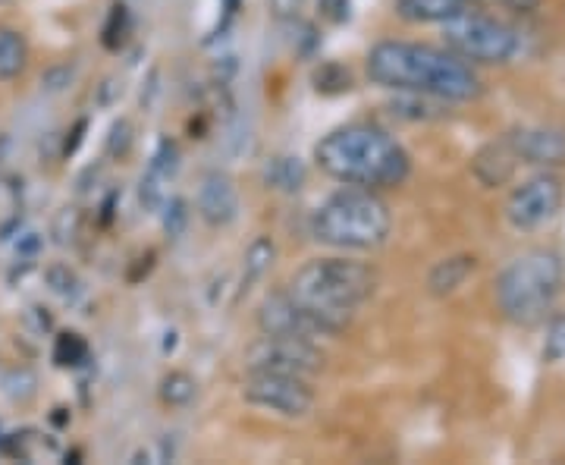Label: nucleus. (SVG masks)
<instances>
[{"label":"nucleus","instance_id":"nucleus-4","mask_svg":"<svg viewBox=\"0 0 565 465\" xmlns=\"http://www.w3.org/2000/svg\"><path fill=\"white\" fill-rule=\"evenodd\" d=\"M393 230L390 205L374 189L346 186L333 192L311 217V236L339 252H371Z\"/></svg>","mask_w":565,"mask_h":465},{"label":"nucleus","instance_id":"nucleus-1","mask_svg":"<svg viewBox=\"0 0 565 465\" xmlns=\"http://www.w3.org/2000/svg\"><path fill=\"white\" fill-rule=\"evenodd\" d=\"M368 76L390 92H415L437 101H474L484 92L474 66L446 48L418 41H380L368 51Z\"/></svg>","mask_w":565,"mask_h":465},{"label":"nucleus","instance_id":"nucleus-32","mask_svg":"<svg viewBox=\"0 0 565 465\" xmlns=\"http://www.w3.org/2000/svg\"><path fill=\"white\" fill-rule=\"evenodd\" d=\"M239 7H242V0H223V16H226V22H230V19L239 13Z\"/></svg>","mask_w":565,"mask_h":465},{"label":"nucleus","instance_id":"nucleus-19","mask_svg":"<svg viewBox=\"0 0 565 465\" xmlns=\"http://www.w3.org/2000/svg\"><path fill=\"white\" fill-rule=\"evenodd\" d=\"M277 258V246L270 236H258L252 246L245 249V258H242V286L239 293H248L258 280H264V274L270 271V264Z\"/></svg>","mask_w":565,"mask_h":465},{"label":"nucleus","instance_id":"nucleus-10","mask_svg":"<svg viewBox=\"0 0 565 465\" xmlns=\"http://www.w3.org/2000/svg\"><path fill=\"white\" fill-rule=\"evenodd\" d=\"M258 330L270 337H299L311 343H318L324 337L318 321H314L286 290L264 296V302L258 305Z\"/></svg>","mask_w":565,"mask_h":465},{"label":"nucleus","instance_id":"nucleus-33","mask_svg":"<svg viewBox=\"0 0 565 465\" xmlns=\"http://www.w3.org/2000/svg\"><path fill=\"white\" fill-rule=\"evenodd\" d=\"M333 4H336V0H321V13H330Z\"/></svg>","mask_w":565,"mask_h":465},{"label":"nucleus","instance_id":"nucleus-12","mask_svg":"<svg viewBox=\"0 0 565 465\" xmlns=\"http://www.w3.org/2000/svg\"><path fill=\"white\" fill-rule=\"evenodd\" d=\"M195 208H198V217L214 230H223V227L236 224V217H239V189L233 183V176L223 173V170H208L205 176H201V186H198V195H195Z\"/></svg>","mask_w":565,"mask_h":465},{"label":"nucleus","instance_id":"nucleus-28","mask_svg":"<svg viewBox=\"0 0 565 465\" xmlns=\"http://www.w3.org/2000/svg\"><path fill=\"white\" fill-rule=\"evenodd\" d=\"M88 129V120H79L76 123V129L70 132V136H66V145H63V154L66 158H70V154H76V148L82 145V132Z\"/></svg>","mask_w":565,"mask_h":465},{"label":"nucleus","instance_id":"nucleus-35","mask_svg":"<svg viewBox=\"0 0 565 465\" xmlns=\"http://www.w3.org/2000/svg\"><path fill=\"white\" fill-rule=\"evenodd\" d=\"M0 4H4V0H0Z\"/></svg>","mask_w":565,"mask_h":465},{"label":"nucleus","instance_id":"nucleus-26","mask_svg":"<svg viewBox=\"0 0 565 465\" xmlns=\"http://www.w3.org/2000/svg\"><path fill=\"white\" fill-rule=\"evenodd\" d=\"M132 145V126L129 120H120L110 126V136H107V154H113V158H123V154L129 151Z\"/></svg>","mask_w":565,"mask_h":465},{"label":"nucleus","instance_id":"nucleus-30","mask_svg":"<svg viewBox=\"0 0 565 465\" xmlns=\"http://www.w3.org/2000/svg\"><path fill=\"white\" fill-rule=\"evenodd\" d=\"M299 4H302V0H274V7H277V13H296L299 10Z\"/></svg>","mask_w":565,"mask_h":465},{"label":"nucleus","instance_id":"nucleus-29","mask_svg":"<svg viewBox=\"0 0 565 465\" xmlns=\"http://www.w3.org/2000/svg\"><path fill=\"white\" fill-rule=\"evenodd\" d=\"M120 95H123V82H117V79H107V82H104L101 104H113V98H120Z\"/></svg>","mask_w":565,"mask_h":465},{"label":"nucleus","instance_id":"nucleus-27","mask_svg":"<svg viewBox=\"0 0 565 465\" xmlns=\"http://www.w3.org/2000/svg\"><path fill=\"white\" fill-rule=\"evenodd\" d=\"M70 79H73V70H70V66H57V70L44 73L41 85H44V88H51V92H60V88L70 85Z\"/></svg>","mask_w":565,"mask_h":465},{"label":"nucleus","instance_id":"nucleus-17","mask_svg":"<svg viewBox=\"0 0 565 465\" xmlns=\"http://www.w3.org/2000/svg\"><path fill=\"white\" fill-rule=\"evenodd\" d=\"M29 66V41L22 32L0 26V82L19 79Z\"/></svg>","mask_w":565,"mask_h":465},{"label":"nucleus","instance_id":"nucleus-21","mask_svg":"<svg viewBox=\"0 0 565 465\" xmlns=\"http://www.w3.org/2000/svg\"><path fill=\"white\" fill-rule=\"evenodd\" d=\"M132 32V16H129V7L123 4V0H117V4L110 7L107 19H104V29H101V44L107 51H120L126 38Z\"/></svg>","mask_w":565,"mask_h":465},{"label":"nucleus","instance_id":"nucleus-16","mask_svg":"<svg viewBox=\"0 0 565 465\" xmlns=\"http://www.w3.org/2000/svg\"><path fill=\"white\" fill-rule=\"evenodd\" d=\"M261 180L267 189L283 192V195H296L308 180V170L299 158H292V154H277V158H270L264 164Z\"/></svg>","mask_w":565,"mask_h":465},{"label":"nucleus","instance_id":"nucleus-25","mask_svg":"<svg viewBox=\"0 0 565 465\" xmlns=\"http://www.w3.org/2000/svg\"><path fill=\"white\" fill-rule=\"evenodd\" d=\"M544 359L550 365L565 359V318H556L547 330V343H544Z\"/></svg>","mask_w":565,"mask_h":465},{"label":"nucleus","instance_id":"nucleus-34","mask_svg":"<svg viewBox=\"0 0 565 465\" xmlns=\"http://www.w3.org/2000/svg\"><path fill=\"white\" fill-rule=\"evenodd\" d=\"M459 4H478V0H459Z\"/></svg>","mask_w":565,"mask_h":465},{"label":"nucleus","instance_id":"nucleus-8","mask_svg":"<svg viewBox=\"0 0 565 465\" xmlns=\"http://www.w3.org/2000/svg\"><path fill=\"white\" fill-rule=\"evenodd\" d=\"M565 202V186L553 170H540L518 183L506 198V220L522 233L547 227Z\"/></svg>","mask_w":565,"mask_h":465},{"label":"nucleus","instance_id":"nucleus-22","mask_svg":"<svg viewBox=\"0 0 565 465\" xmlns=\"http://www.w3.org/2000/svg\"><path fill=\"white\" fill-rule=\"evenodd\" d=\"M311 82L321 95H343L352 88V73L343 63H321L318 70H314Z\"/></svg>","mask_w":565,"mask_h":465},{"label":"nucleus","instance_id":"nucleus-24","mask_svg":"<svg viewBox=\"0 0 565 465\" xmlns=\"http://www.w3.org/2000/svg\"><path fill=\"white\" fill-rule=\"evenodd\" d=\"M161 214H164V233H167V239H179V236L186 233V227H189V202H186V198H179V195L167 198Z\"/></svg>","mask_w":565,"mask_h":465},{"label":"nucleus","instance_id":"nucleus-14","mask_svg":"<svg viewBox=\"0 0 565 465\" xmlns=\"http://www.w3.org/2000/svg\"><path fill=\"white\" fill-rule=\"evenodd\" d=\"M518 154L512 148V142L503 136L496 142H487L478 154L471 158V173L478 176V183L487 186V189H496V186H506L515 170H518Z\"/></svg>","mask_w":565,"mask_h":465},{"label":"nucleus","instance_id":"nucleus-9","mask_svg":"<svg viewBox=\"0 0 565 465\" xmlns=\"http://www.w3.org/2000/svg\"><path fill=\"white\" fill-rule=\"evenodd\" d=\"M242 400L283 418H305L314 412V390L305 378H289V374H248Z\"/></svg>","mask_w":565,"mask_h":465},{"label":"nucleus","instance_id":"nucleus-31","mask_svg":"<svg viewBox=\"0 0 565 465\" xmlns=\"http://www.w3.org/2000/svg\"><path fill=\"white\" fill-rule=\"evenodd\" d=\"M506 7H512V10H534L540 0H503Z\"/></svg>","mask_w":565,"mask_h":465},{"label":"nucleus","instance_id":"nucleus-15","mask_svg":"<svg viewBox=\"0 0 565 465\" xmlns=\"http://www.w3.org/2000/svg\"><path fill=\"white\" fill-rule=\"evenodd\" d=\"M474 268H478V258L474 255H452V258L437 261L431 268V274H427V293L431 296L456 293L459 286L474 274Z\"/></svg>","mask_w":565,"mask_h":465},{"label":"nucleus","instance_id":"nucleus-23","mask_svg":"<svg viewBox=\"0 0 565 465\" xmlns=\"http://www.w3.org/2000/svg\"><path fill=\"white\" fill-rule=\"evenodd\" d=\"M54 362L60 368H79L82 362H88V343L79 334H60L54 340Z\"/></svg>","mask_w":565,"mask_h":465},{"label":"nucleus","instance_id":"nucleus-20","mask_svg":"<svg viewBox=\"0 0 565 465\" xmlns=\"http://www.w3.org/2000/svg\"><path fill=\"white\" fill-rule=\"evenodd\" d=\"M157 393H161L164 406L183 409V406H189L195 396H198V381L192 378V374H186V371H170L167 378L161 381V387H157Z\"/></svg>","mask_w":565,"mask_h":465},{"label":"nucleus","instance_id":"nucleus-7","mask_svg":"<svg viewBox=\"0 0 565 465\" xmlns=\"http://www.w3.org/2000/svg\"><path fill=\"white\" fill-rule=\"evenodd\" d=\"M324 368V352L318 343L299 337H270L261 334L245 349L248 374H289V378H311Z\"/></svg>","mask_w":565,"mask_h":465},{"label":"nucleus","instance_id":"nucleus-18","mask_svg":"<svg viewBox=\"0 0 565 465\" xmlns=\"http://www.w3.org/2000/svg\"><path fill=\"white\" fill-rule=\"evenodd\" d=\"M459 10H465V4H459V0H396V13L405 22H418V26H427V22H446Z\"/></svg>","mask_w":565,"mask_h":465},{"label":"nucleus","instance_id":"nucleus-11","mask_svg":"<svg viewBox=\"0 0 565 465\" xmlns=\"http://www.w3.org/2000/svg\"><path fill=\"white\" fill-rule=\"evenodd\" d=\"M506 139L512 142L522 164L544 167V170L565 164V129L559 126H544V123L515 126L506 132Z\"/></svg>","mask_w":565,"mask_h":465},{"label":"nucleus","instance_id":"nucleus-2","mask_svg":"<svg viewBox=\"0 0 565 465\" xmlns=\"http://www.w3.org/2000/svg\"><path fill=\"white\" fill-rule=\"evenodd\" d=\"M314 164L330 180L361 189H396L409 180L412 158L387 129L374 123H346L314 145Z\"/></svg>","mask_w":565,"mask_h":465},{"label":"nucleus","instance_id":"nucleus-3","mask_svg":"<svg viewBox=\"0 0 565 465\" xmlns=\"http://www.w3.org/2000/svg\"><path fill=\"white\" fill-rule=\"evenodd\" d=\"M377 290V271L355 258H314L292 274L286 293L318 321L324 337H339Z\"/></svg>","mask_w":565,"mask_h":465},{"label":"nucleus","instance_id":"nucleus-5","mask_svg":"<svg viewBox=\"0 0 565 465\" xmlns=\"http://www.w3.org/2000/svg\"><path fill=\"white\" fill-rule=\"evenodd\" d=\"M565 264L553 249H528L506 264V271L496 277V305L515 324L544 321L562 290Z\"/></svg>","mask_w":565,"mask_h":465},{"label":"nucleus","instance_id":"nucleus-6","mask_svg":"<svg viewBox=\"0 0 565 465\" xmlns=\"http://www.w3.org/2000/svg\"><path fill=\"white\" fill-rule=\"evenodd\" d=\"M440 26H443L446 51L468 63H487V66L509 63L518 54V48H522V38H518L512 26L484 13L459 10L456 16L440 22Z\"/></svg>","mask_w":565,"mask_h":465},{"label":"nucleus","instance_id":"nucleus-13","mask_svg":"<svg viewBox=\"0 0 565 465\" xmlns=\"http://www.w3.org/2000/svg\"><path fill=\"white\" fill-rule=\"evenodd\" d=\"M179 170V145L173 139H161L148 161V170L142 173L139 183V198L148 211H161L167 202V186Z\"/></svg>","mask_w":565,"mask_h":465}]
</instances>
